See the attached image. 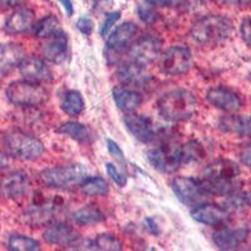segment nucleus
Listing matches in <instances>:
<instances>
[{"label": "nucleus", "mask_w": 251, "mask_h": 251, "mask_svg": "<svg viewBox=\"0 0 251 251\" xmlns=\"http://www.w3.org/2000/svg\"><path fill=\"white\" fill-rule=\"evenodd\" d=\"M19 72L23 79L33 83H49L53 73L46 60L39 57H24L19 64Z\"/></svg>", "instance_id": "obj_14"}, {"label": "nucleus", "mask_w": 251, "mask_h": 251, "mask_svg": "<svg viewBox=\"0 0 251 251\" xmlns=\"http://www.w3.org/2000/svg\"><path fill=\"white\" fill-rule=\"evenodd\" d=\"M1 142L8 156L22 161L39 160L46 152V147L39 138L20 129H10L5 132Z\"/></svg>", "instance_id": "obj_3"}, {"label": "nucleus", "mask_w": 251, "mask_h": 251, "mask_svg": "<svg viewBox=\"0 0 251 251\" xmlns=\"http://www.w3.org/2000/svg\"><path fill=\"white\" fill-rule=\"evenodd\" d=\"M60 30H62V28H60V22L54 15L44 17L43 19H40L33 26L34 35L37 38H40V39H47V38L51 37V35L57 34L58 31Z\"/></svg>", "instance_id": "obj_29"}, {"label": "nucleus", "mask_w": 251, "mask_h": 251, "mask_svg": "<svg viewBox=\"0 0 251 251\" xmlns=\"http://www.w3.org/2000/svg\"><path fill=\"white\" fill-rule=\"evenodd\" d=\"M147 160L160 172L174 174L182 165V146L167 141L147 152Z\"/></svg>", "instance_id": "obj_6"}, {"label": "nucleus", "mask_w": 251, "mask_h": 251, "mask_svg": "<svg viewBox=\"0 0 251 251\" xmlns=\"http://www.w3.org/2000/svg\"><path fill=\"white\" fill-rule=\"evenodd\" d=\"M44 240L50 245L71 248L79 245L80 236L73 226L64 223H55L47 228V231L44 232Z\"/></svg>", "instance_id": "obj_16"}, {"label": "nucleus", "mask_w": 251, "mask_h": 251, "mask_svg": "<svg viewBox=\"0 0 251 251\" xmlns=\"http://www.w3.org/2000/svg\"><path fill=\"white\" fill-rule=\"evenodd\" d=\"M29 0H0V6L3 8H17L28 3Z\"/></svg>", "instance_id": "obj_44"}, {"label": "nucleus", "mask_w": 251, "mask_h": 251, "mask_svg": "<svg viewBox=\"0 0 251 251\" xmlns=\"http://www.w3.org/2000/svg\"><path fill=\"white\" fill-rule=\"evenodd\" d=\"M112 97L114 103L117 104L121 111L126 113L134 112L142 104L143 96L137 91L125 88V87H116L112 91Z\"/></svg>", "instance_id": "obj_24"}, {"label": "nucleus", "mask_w": 251, "mask_h": 251, "mask_svg": "<svg viewBox=\"0 0 251 251\" xmlns=\"http://www.w3.org/2000/svg\"><path fill=\"white\" fill-rule=\"evenodd\" d=\"M10 161H9V156L6 153L0 152V170H5L9 166Z\"/></svg>", "instance_id": "obj_46"}, {"label": "nucleus", "mask_w": 251, "mask_h": 251, "mask_svg": "<svg viewBox=\"0 0 251 251\" xmlns=\"http://www.w3.org/2000/svg\"><path fill=\"white\" fill-rule=\"evenodd\" d=\"M94 1H96V3H100V0H94Z\"/></svg>", "instance_id": "obj_48"}, {"label": "nucleus", "mask_w": 251, "mask_h": 251, "mask_svg": "<svg viewBox=\"0 0 251 251\" xmlns=\"http://www.w3.org/2000/svg\"><path fill=\"white\" fill-rule=\"evenodd\" d=\"M205 157V150L197 141H190L182 146V163L199 162Z\"/></svg>", "instance_id": "obj_33"}, {"label": "nucleus", "mask_w": 251, "mask_h": 251, "mask_svg": "<svg viewBox=\"0 0 251 251\" xmlns=\"http://www.w3.org/2000/svg\"><path fill=\"white\" fill-rule=\"evenodd\" d=\"M240 34L246 44L251 46V17L245 18L240 24Z\"/></svg>", "instance_id": "obj_39"}, {"label": "nucleus", "mask_w": 251, "mask_h": 251, "mask_svg": "<svg viewBox=\"0 0 251 251\" xmlns=\"http://www.w3.org/2000/svg\"><path fill=\"white\" fill-rule=\"evenodd\" d=\"M174 194L183 205L196 206L207 202V199L211 195L203 187L201 180H196L194 177H175L171 182Z\"/></svg>", "instance_id": "obj_8"}, {"label": "nucleus", "mask_w": 251, "mask_h": 251, "mask_svg": "<svg viewBox=\"0 0 251 251\" xmlns=\"http://www.w3.org/2000/svg\"><path fill=\"white\" fill-rule=\"evenodd\" d=\"M24 57H25V53L20 44H0V75H5L15 67H19Z\"/></svg>", "instance_id": "obj_23"}, {"label": "nucleus", "mask_w": 251, "mask_h": 251, "mask_svg": "<svg viewBox=\"0 0 251 251\" xmlns=\"http://www.w3.org/2000/svg\"><path fill=\"white\" fill-rule=\"evenodd\" d=\"M207 102L220 111L234 113L243 107V100L231 88L225 86L212 87L206 93Z\"/></svg>", "instance_id": "obj_12"}, {"label": "nucleus", "mask_w": 251, "mask_h": 251, "mask_svg": "<svg viewBox=\"0 0 251 251\" xmlns=\"http://www.w3.org/2000/svg\"><path fill=\"white\" fill-rule=\"evenodd\" d=\"M197 102L194 93L187 89H172L166 92L157 100V109L163 120L169 122H183L195 116Z\"/></svg>", "instance_id": "obj_1"}, {"label": "nucleus", "mask_w": 251, "mask_h": 251, "mask_svg": "<svg viewBox=\"0 0 251 251\" xmlns=\"http://www.w3.org/2000/svg\"><path fill=\"white\" fill-rule=\"evenodd\" d=\"M246 203L251 207V192H246Z\"/></svg>", "instance_id": "obj_47"}, {"label": "nucleus", "mask_w": 251, "mask_h": 251, "mask_svg": "<svg viewBox=\"0 0 251 251\" xmlns=\"http://www.w3.org/2000/svg\"><path fill=\"white\" fill-rule=\"evenodd\" d=\"M137 12L140 19L147 24L154 23V22L158 19V13L154 10V6L149 3H146V1L145 4H141V5L138 6Z\"/></svg>", "instance_id": "obj_34"}, {"label": "nucleus", "mask_w": 251, "mask_h": 251, "mask_svg": "<svg viewBox=\"0 0 251 251\" xmlns=\"http://www.w3.org/2000/svg\"><path fill=\"white\" fill-rule=\"evenodd\" d=\"M146 3L153 6H165V8H177L185 4L186 0H145Z\"/></svg>", "instance_id": "obj_40"}, {"label": "nucleus", "mask_w": 251, "mask_h": 251, "mask_svg": "<svg viewBox=\"0 0 251 251\" xmlns=\"http://www.w3.org/2000/svg\"><path fill=\"white\" fill-rule=\"evenodd\" d=\"M43 57L48 62L60 64L68 57V37L63 30L57 34L47 38V43L43 46Z\"/></svg>", "instance_id": "obj_20"}, {"label": "nucleus", "mask_w": 251, "mask_h": 251, "mask_svg": "<svg viewBox=\"0 0 251 251\" xmlns=\"http://www.w3.org/2000/svg\"><path fill=\"white\" fill-rule=\"evenodd\" d=\"M191 216L197 223L207 226H220L230 219V211L216 203L203 202L191 210Z\"/></svg>", "instance_id": "obj_15"}, {"label": "nucleus", "mask_w": 251, "mask_h": 251, "mask_svg": "<svg viewBox=\"0 0 251 251\" xmlns=\"http://www.w3.org/2000/svg\"><path fill=\"white\" fill-rule=\"evenodd\" d=\"M8 248L13 251H37L40 250V244L33 237L14 234L9 236Z\"/></svg>", "instance_id": "obj_32"}, {"label": "nucleus", "mask_w": 251, "mask_h": 251, "mask_svg": "<svg viewBox=\"0 0 251 251\" xmlns=\"http://www.w3.org/2000/svg\"><path fill=\"white\" fill-rule=\"evenodd\" d=\"M145 225H146V228L149 230L150 234L154 235V236H158V235L161 234L158 224H157L152 217H147V219H145Z\"/></svg>", "instance_id": "obj_42"}, {"label": "nucleus", "mask_w": 251, "mask_h": 251, "mask_svg": "<svg viewBox=\"0 0 251 251\" xmlns=\"http://www.w3.org/2000/svg\"><path fill=\"white\" fill-rule=\"evenodd\" d=\"M192 66L191 50L187 47H170L161 55L160 68L166 75L177 77L190 71Z\"/></svg>", "instance_id": "obj_9"}, {"label": "nucleus", "mask_w": 251, "mask_h": 251, "mask_svg": "<svg viewBox=\"0 0 251 251\" xmlns=\"http://www.w3.org/2000/svg\"><path fill=\"white\" fill-rule=\"evenodd\" d=\"M116 75L118 80L126 86H137L149 80V75L145 73V67L131 59L118 67Z\"/></svg>", "instance_id": "obj_22"}, {"label": "nucleus", "mask_w": 251, "mask_h": 251, "mask_svg": "<svg viewBox=\"0 0 251 251\" xmlns=\"http://www.w3.org/2000/svg\"><path fill=\"white\" fill-rule=\"evenodd\" d=\"M58 132L64 136H68L72 140L77 142H88L91 140V131L87 128V126L82 125L79 122H66L63 123L58 128Z\"/></svg>", "instance_id": "obj_30"}, {"label": "nucleus", "mask_w": 251, "mask_h": 251, "mask_svg": "<svg viewBox=\"0 0 251 251\" xmlns=\"http://www.w3.org/2000/svg\"><path fill=\"white\" fill-rule=\"evenodd\" d=\"M249 237V230L245 227H221L212 234L214 244L220 250H236Z\"/></svg>", "instance_id": "obj_19"}, {"label": "nucleus", "mask_w": 251, "mask_h": 251, "mask_svg": "<svg viewBox=\"0 0 251 251\" xmlns=\"http://www.w3.org/2000/svg\"><path fill=\"white\" fill-rule=\"evenodd\" d=\"M239 157L244 165L251 169V142L243 146V149L239 152Z\"/></svg>", "instance_id": "obj_41"}, {"label": "nucleus", "mask_w": 251, "mask_h": 251, "mask_svg": "<svg viewBox=\"0 0 251 251\" xmlns=\"http://www.w3.org/2000/svg\"><path fill=\"white\" fill-rule=\"evenodd\" d=\"M79 187L82 194L89 197L106 196L109 192L108 182L100 176L87 177L86 180L80 183Z\"/></svg>", "instance_id": "obj_28"}, {"label": "nucleus", "mask_w": 251, "mask_h": 251, "mask_svg": "<svg viewBox=\"0 0 251 251\" xmlns=\"http://www.w3.org/2000/svg\"><path fill=\"white\" fill-rule=\"evenodd\" d=\"M121 18V10H116V12H112L107 15L106 20L103 22L102 26H100V35L102 37H107L109 34L111 29L113 28V25L117 23V20Z\"/></svg>", "instance_id": "obj_36"}, {"label": "nucleus", "mask_w": 251, "mask_h": 251, "mask_svg": "<svg viewBox=\"0 0 251 251\" xmlns=\"http://www.w3.org/2000/svg\"><path fill=\"white\" fill-rule=\"evenodd\" d=\"M234 29L231 19L217 14L201 17L192 24L191 37L201 46H217L230 38Z\"/></svg>", "instance_id": "obj_2"}, {"label": "nucleus", "mask_w": 251, "mask_h": 251, "mask_svg": "<svg viewBox=\"0 0 251 251\" xmlns=\"http://www.w3.org/2000/svg\"><path fill=\"white\" fill-rule=\"evenodd\" d=\"M126 128L136 140L143 143H150L156 138L157 133L153 128L151 120L141 114H134L133 112L127 113L123 118Z\"/></svg>", "instance_id": "obj_17"}, {"label": "nucleus", "mask_w": 251, "mask_h": 251, "mask_svg": "<svg viewBox=\"0 0 251 251\" xmlns=\"http://www.w3.org/2000/svg\"><path fill=\"white\" fill-rule=\"evenodd\" d=\"M60 107H62L63 112L68 114L69 117H78L86 108V103H84L80 92L71 89V91H67L63 96Z\"/></svg>", "instance_id": "obj_27"}, {"label": "nucleus", "mask_w": 251, "mask_h": 251, "mask_svg": "<svg viewBox=\"0 0 251 251\" xmlns=\"http://www.w3.org/2000/svg\"><path fill=\"white\" fill-rule=\"evenodd\" d=\"M107 149H108L109 154L113 157L114 160H117V162H121L122 165H126L125 153H123L122 149L118 146L117 142H114L113 140H107Z\"/></svg>", "instance_id": "obj_37"}, {"label": "nucleus", "mask_w": 251, "mask_h": 251, "mask_svg": "<svg viewBox=\"0 0 251 251\" xmlns=\"http://www.w3.org/2000/svg\"><path fill=\"white\" fill-rule=\"evenodd\" d=\"M77 28L83 35H91L94 29V22L89 17H82L78 19Z\"/></svg>", "instance_id": "obj_38"}, {"label": "nucleus", "mask_w": 251, "mask_h": 251, "mask_svg": "<svg viewBox=\"0 0 251 251\" xmlns=\"http://www.w3.org/2000/svg\"><path fill=\"white\" fill-rule=\"evenodd\" d=\"M73 220L77 225L91 226L103 223L106 220V216L96 205H86L73 214Z\"/></svg>", "instance_id": "obj_26"}, {"label": "nucleus", "mask_w": 251, "mask_h": 251, "mask_svg": "<svg viewBox=\"0 0 251 251\" xmlns=\"http://www.w3.org/2000/svg\"><path fill=\"white\" fill-rule=\"evenodd\" d=\"M212 1L223 4V5H232V6H246L251 4V0H212Z\"/></svg>", "instance_id": "obj_43"}, {"label": "nucleus", "mask_w": 251, "mask_h": 251, "mask_svg": "<svg viewBox=\"0 0 251 251\" xmlns=\"http://www.w3.org/2000/svg\"><path fill=\"white\" fill-rule=\"evenodd\" d=\"M88 177V170L79 163L73 165L58 166L46 169L39 174L40 182L46 187L57 188V190H71Z\"/></svg>", "instance_id": "obj_4"}, {"label": "nucleus", "mask_w": 251, "mask_h": 251, "mask_svg": "<svg viewBox=\"0 0 251 251\" xmlns=\"http://www.w3.org/2000/svg\"><path fill=\"white\" fill-rule=\"evenodd\" d=\"M5 93L12 104L24 108L38 107L48 100V92L43 86L25 79L10 83Z\"/></svg>", "instance_id": "obj_5"}, {"label": "nucleus", "mask_w": 251, "mask_h": 251, "mask_svg": "<svg viewBox=\"0 0 251 251\" xmlns=\"http://www.w3.org/2000/svg\"><path fill=\"white\" fill-rule=\"evenodd\" d=\"M140 37V28L132 22H126L109 34L106 43V58L109 63L117 62Z\"/></svg>", "instance_id": "obj_7"}, {"label": "nucleus", "mask_w": 251, "mask_h": 251, "mask_svg": "<svg viewBox=\"0 0 251 251\" xmlns=\"http://www.w3.org/2000/svg\"><path fill=\"white\" fill-rule=\"evenodd\" d=\"M162 40L156 35H141L134 40L128 49L129 59L138 63L140 66H149L161 55Z\"/></svg>", "instance_id": "obj_10"}, {"label": "nucleus", "mask_w": 251, "mask_h": 251, "mask_svg": "<svg viewBox=\"0 0 251 251\" xmlns=\"http://www.w3.org/2000/svg\"><path fill=\"white\" fill-rule=\"evenodd\" d=\"M30 190V180L25 172L15 171L0 178V196L9 200H19Z\"/></svg>", "instance_id": "obj_13"}, {"label": "nucleus", "mask_w": 251, "mask_h": 251, "mask_svg": "<svg viewBox=\"0 0 251 251\" xmlns=\"http://www.w3.org/2000/svg\"><path fill=\"white\" fill-rule=\"evenodd\" d=\"M62 205V200L57 199V197L50 199V200L43 199V200L37 201L25 210L24 217H25L26 224H29L31 227H40V226L48 225L60 211Z\"/></svg>", "instance_id": "obj_11"}, {"label": "nucleus", "mask_w": 251, "mask_h": 251, "mask_svg": "<svg viewBox=\"0 0 251 251\" xmlns=\"http://www.w3.org/2000/svg\"><path fill=\"white\" fill-rule=\"evenodd\" d=\"M241 174L240 166L227 158H220L212 161L206 166L203 175L206 180L211 181H231L236 180Z\"/></svg>", "instance_id": "obj_18"}, {"label": "nucleus", "mask_w": 251, "mask_h": 251, "mask_svg": "<svg viewBox=\"0 0 251 251\" xmlns=\"http://www.w3.org/2000/svg\"><path fill=\"white\" fill-rule=\"evenodd\" d=\"M35 13L29 8L17 9L4 23V30L9 35L23 34L34 26Z\"/></svg>", "instance_id": "obj_21"}, {"label": "nucleus", "mask_w": 251, "mask_h": 251, "mask_svg": "<svg viewBox=\"0 0 251 251\" xmlns=\"http://www.w3.org/2000/svg\"><path fill=\"white\" fill-rule=\"evenodd\" d=\"M106 171L107 174H108V176L113 180L114 183H117L120 187L126 186V183H127V176H126L125 174H122L121 171H118L117 167H116L113 163H106Z\"/></svg>", "instance_id": "obj_35"}, {"label": "nucleus", "mask_w": 251, "mask_h": 251, "mask_svg": "<svg viewBox=\"0 0 251 251\" xmlns=\"http://www.w3.org/2000/svg\"><path fill=\"white\" fill-rule=\"evenodd\" d=\"M58 3L63 6L64 9V12L68 17H72V15L75 14V6H73V1L72 0H57Z\"/></svg>", "instance_id": "obj_45"}, {"label": "nucleus", "mask_w": 251, "mask_h": 251, "mask_svg": "<svg viewBox=\"0 0 251 251\" xmlns=\"http://www.w3.org/2000/svg\"><path fill=\"white\" fill-rule=\"evenodd\" d=\"M87 249L91 250H103V251H120L122 250V243L114 235L103 234L98 235L93 240H89L87 244Z\"/></svg>", "instance_id": "obj_31"}, {"label": "nucleus", "mask_w": 251, "mask_h": 251, "mask_svg": "<svg viewBox=\"0 0 251 251\" xmlns=\"http://www.w3.org/2000/svg\"><path fill=\"white\" fill-rule=\"evenodd\" d=\"M219 127L224 132L236 134L239 137H249L251 136V116H225L220 120Z\"/></svg>", "instance_id": "obj_25"}]
</instances>
